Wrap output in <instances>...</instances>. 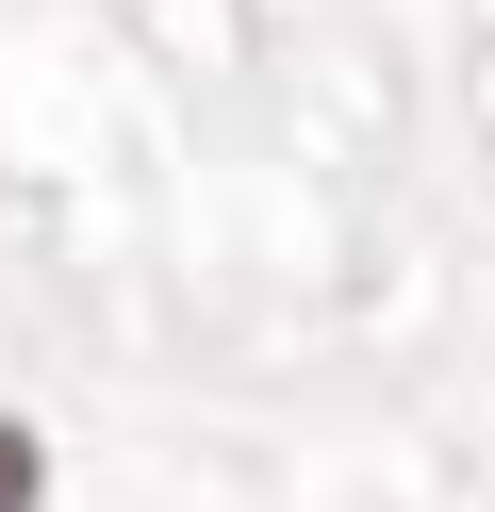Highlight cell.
I'll list each match as a JSON object with an SVG mask.
<instances>
[{"instance_id": "1", "label": "cell", "mask_w": 495, "mask_h": 512, "mask_svg": "<svg viewBox=\"0 0 495 512\" xmlns=\"http://www.w3.org/2000/svg\"><path fill=\"white\" fill-rule=\"evenodd\" d=\"M33 479H50V446H33L17 413H0V512H33Z\"/></svg>"}]
</instances>
